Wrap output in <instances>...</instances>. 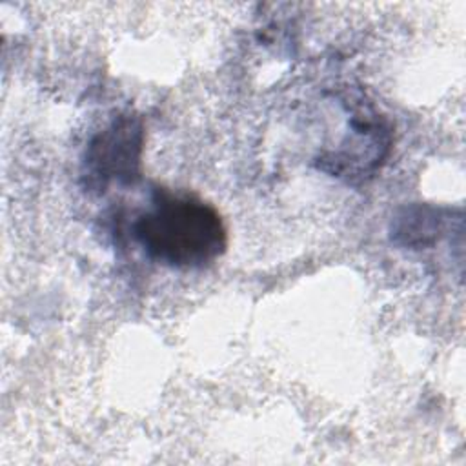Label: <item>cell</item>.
I'll use <instances>...</instances> for the list:
<instances>
[{
    "mask_svg": "<svg viewBox=\"0 0 466 466\" xmlns=\"http://www.w3.org/2000/svg\"><path fill=\"white\" fill-rule=\"evenodd\" d=\"M144 124L135 113H120L98 131L84 155L86 187L106 191L109 184H133L140 177Z\"/></svg>",
    "mask_w": 466,
    "mask_h": 466,
    "instance_id": "2",
    "label": "cell"
},
{
    "mask_svg": "<svg viewBox=\"0 0 466 466\" xmlns=\"http://www.w3.org/2000/svg\"><path fill=\"white\" fill-rule=\"evenodd\" d=\"M146 255L167 268L198 269L215 262L228 248L220 213L191 193L157 187L149 208L133 226Z\"/></svg>",
    "mask_w": 466,
    "mask_h": 466,
    "instance_id": "1",
    "label": "cell"
},
{
    "mask_svg": "<svg viewBox=\"0 0 466 466\" xmlns=\"http://www.w3.org/2000/svg\"><path fill=\"white\" fill-rule=\"evenodd\" d=\"M391 146V127L373 107L359 102L351 109L350 126L335 151L319 158V169L346 180L371 177L384 162Z\"/></svg>",
    "mask_w": 466,
    "mask_h": 466,
    "instance_id": "3",
    "label": "cell"
}]
</instances>
